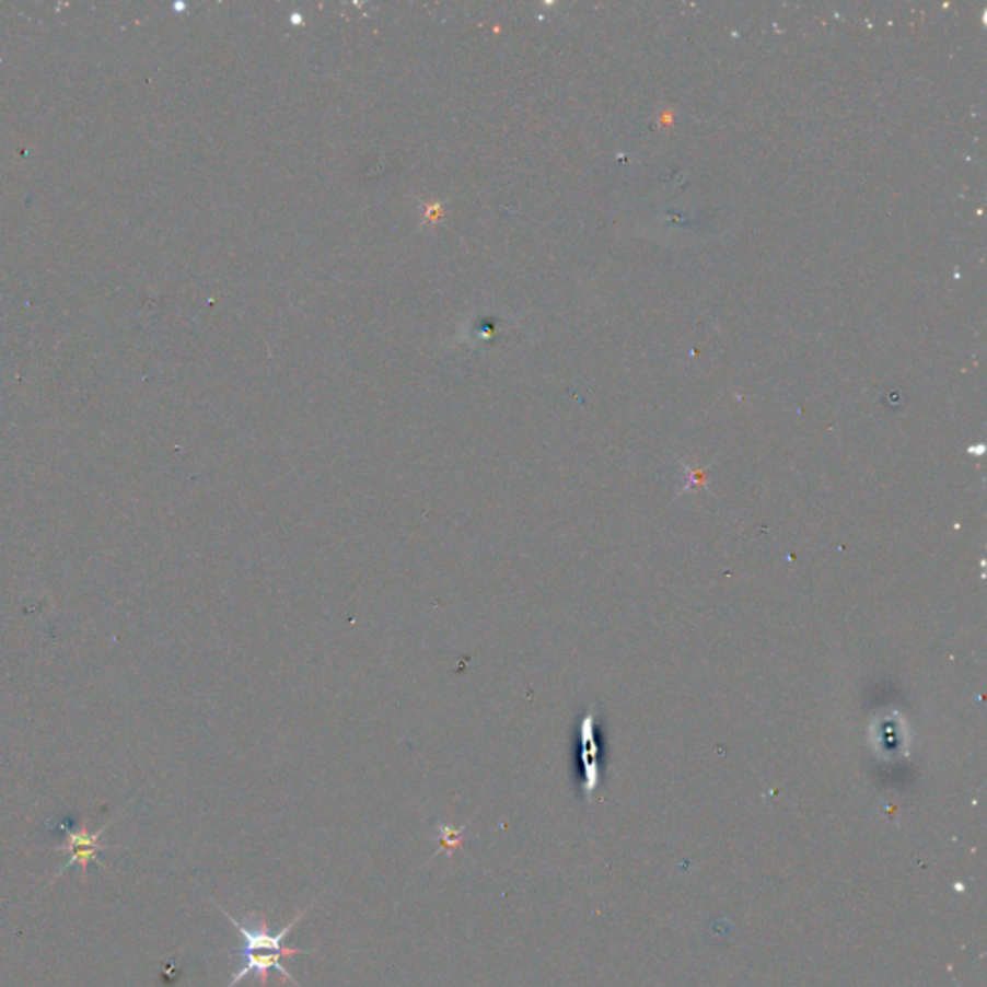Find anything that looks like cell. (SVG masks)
I'll return each mask as SVG.
<instances>
[{"label": "cell", "instance_id": "1", "mask_svg": "<svg viewBox=\"0 0 987 987\" xmlns=\"http://www.w3.org/2000/svg\"><path fill=\"white\" fill-rule=\"evenodd\" d=\"M313 905H315V903H311L309 908L313 907ZM309 908H305V910H301V913L293 916L292 922L288 924L283 930L275 933V936L268 931L265 916H247V918H243V920H235L234 916L230 915L228 910L220 908V913L227 916L230 924L234 926L235 931H237L243 939L242 948L237 949V951H232L230 955L234 956V959H242V956L247 955H260V953H278V955H283L286 959H292V956L295 955H307V953H311L307 949L288 948V945H286V938L292 933L293 926L300 922L303 916L307 915Z\"/></svg>", "mask_w": 987, "mask_h": 987}, {"label": "cell", "instance_id": "2", "mask_svg": "<svg viewBox=\"0 0 987 987\" xmlns=\"http://www.w3.org/2000/svg\"><path fill=\"white\" fill-rule=\"evenodd\" d=\"M101 835H103V829L97 832V834H90L88 832V826L83 824V826L78 827V829H66V841L62 843V847L58 850H68L70 852V858H68V862H66L65 867L58 870L57 874H55V880H57L58 875L66 872V870H70V868L78 867L80 864L81 875L85 878L88 874V864H90L91 860L95 862V864H101V860L97 858L98 850H105L106 847L101 845Z\"/></svg>", "mask_w": 987, "mask_h": 987}, {"label": "cell", "instance_id": "3", "mask_svg": "<svg viewBox=\"0 0 987 987\" xmlns=\"http://www.w3.org/2000/svg\"><path fill=\"white\" fill-rule=\"evenodd\" d=\"M592 716H587L583 721V762H584V797H591L599 786V771H596V745L592 741Z\"/></svg>", "mask_w": 987, "mask_h": 987}, {"label": "cell", "instance_id": "4", "mask_svg": "<svg viewBox=\"0 0 987 987\" xmlns=\"http://www.w3.org/2000/svg\"><path fill=\"white\" fill-rule=\"evenodd\" d=\"M437 841L440 843V847H442V849H438L437 855L445 852L448 857H452L454 850L462 849L463 832L467 829V826H460L455 829V827L440 824V826H437Z\"/></svg>", "mask_w": 987, "mask_h": 987}]
</instances>
